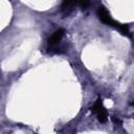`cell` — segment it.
Here are the masks:
<instances>
[{
	"label": "cell",
	"instance_id": "5",
	"mask_svg": "<svg viewBox=\"0 0 134 134\" xmlns=\"http://www.w3.org/2000/svg\"><path fill=\"white\" fill-rule=\"evenodd\" d=\"M76 1H77V6L85 8L89 5V0H76Z\"/></svg>",
	"mask_w": 134,
	"mask_h": 134
},
{
	"label": "cell",
	"instance_id": "1",
	"mask_svg": "<svg viewBox=\"0 0 134 134\" xmlns=\"http://www.w3.org/2000/svg\"><path fill=\"white\" fill-rule=\"evenodd\" d=\"M97 15H98L99 20H100L102 22H104L105 24H108V25H110V26H114V27L118 28L124 35H129V29H128V27H127L126 25H124V24H119L118 22L114 21V20L111 18V16H110V14L108 13V10H107L104 6H99V7H98V9H97Z\"/></svg>",
	"mask_w": 134,
	"mask_h": 134
},
{
	"label": "cell",
	"instance_id": "2",
	"mask_svg": "<svg viewBox=\"0 0 134 134\" xmlns=\"http://www.w3.org/2000/svg\"><path fill=\"white\" fill-rule=\"evenodd\" d=\"M92 112L96 115L97 119L100 121V122H105L107 120V117H108V113H107V110L106 108L104 107L103 105V102L100 98H97L96 102L94 103V105L92 106L91 108Z\"/></svg>",
	"mask_w": 134,
	"mask_h": 134
},
{
	"label": "cell",
	"instance_id": "3",
	"mask_svg": "<svg viewBox=\"0 0 134 134\" xmlns=\"http://www.w3.org/2000/svg\"><path fill=\"white\" fill-rule=\"evenodd\" d=\"M63 36H64V29L60 28V29H58L57 31H54L53 35H52V36L49 38V40H48V49H49V50L55 49L57 46L59 45V43L61 42Z\"/></svg>",
	"mask_w": 134,
	"mask_h": 134
},
{
	"label": "cell",
	"instance_id": "4",
	"mask_svg": "<svg viewBox=\"0 0 134 134\" xmlns=\"http://www.w3.org/2000/svg\"><path fill=\"white\" fill-rule=\"evenodd\" d=\"M75 6H77V1L76 0H63L62 10L64 12V14L68 15Z\"/></svg>",
	"mask_w": 134,
	"mask_h": 134
}]
</instances>
